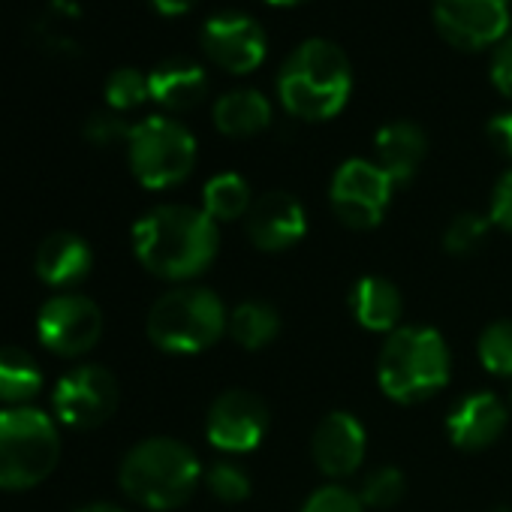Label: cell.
Returning a JSON list of instances; mask_svg holds the SVG:
<instances>
[{
    "label": "cell",
    "mask_w": 512,
    "mask_h": 512,
    "mask_svg": "<svg viewBox=\"0 0 512 512\" xmlns=\"http://www.w3.org/2000/svg\"><path fill=\"white\" fill-rule=\"evenodd\" d=\"M217 223L190 205H157L133 226L136 260L163 281H190L217 256Z\"/></svg>",
    "instance_id": "cell-1"
},
{
    "label": "cell",
    "mask_w": 512,
    "mask_h": 512,
    "mask_svg": "<svg viewBox=\"0 0 512 512\" xmlns=\"http://www.w3.org/2000/svg\"><path fill=\"white\" fill-rule=\"evenodd\" d=\"M353 91V70L347 55L329 40H305L278 73V97L293 118L329 121Z\"/></svg>",
    "instance_id": "cell-2"
},
{
    "label": "cell",
    "mask_w": 512,
    "mask_h": 512,
    "mask_svg": "<svg viewBox=\"0 0 512 512\" xmlns=\"http://www.w3.org/2000/svg\"><path fill=\"white\" fill-rule=\"evenodd\" d=\"M452 377V353L437 329L401 326L377 356V383L398 404H419L437 395Z\"/></svg>",
    "instance_id": "cell-3"
},
{
    "label": "cell",
    "mask_w": 512,
    "mask_h": 512,
    "mask_svg": "<svg viewBox=\"0 0 512 512\" xmlns=\"http://www.w3.org/2000/svg\"><path fill=\"white\" fill-rule=\"evenodd\" d=\"M199 479L202 467L196 452L172 437H148L136 443L118 470L124 494L157 512L187 503Z\"/></svg>",
    "instance_id": "cell-4"
},
{
    "label": "cell",
    "mask_w": 512,
    "mask_h": 512,
    "mask_svg": "<svg viewBox=\"0 0 512 512\" xmlns=\"http://www.w3.org/2000/svg\"><path fill=\"white\" fill-rule=\"evenodd\" d=\"M61 458V434L37 407L0 410V488L22 491L40 485Z\"/></svg>",
    "instance_id": "cell-5"
},
{
    "label": "cell",
    "mask_w": 512,
    "mask_h": 512,
    "mask_svg": "<svg viewBox=\"0 0 512 512\" xmlns=\"http://www.w3.org/2000/svg\"><path fill=\"white\" fill-rule=\"evenodd\" d=\"M229 326L223 302L205 287H178L148 311V338L154 347L178 356L202 353L220 341Z\"/></svg>",
    "instance_id": "cell-6"
},
{
    "label": "cell",
    "mask_w": 512,
    "mask_h": 512,
    "mask_svg": "<svg viewBox=\"0 0 512 512\" xmlns=\"http://www.w3.org/2000/svg\"><path fill=\"white\" fill-rule=\"evenodd\" d=\"M130 169L148 190H166L181 184L196 163V139L172 118L154 115L139 121L127 139Z\"/></svg>",
    "instance_id": "cell-7"
},
{
    "label": "cell",
    "mask_w": 512,
    "mask_h": 512,
    "mask_svg": "<svg viewBox=\"0 0 512 512\" xmlns=\"http://www.w3.org/2000/svg\"><path fill=\"white\" fill-rule=\"evenodd\" d=\"M392 190H395L392 178L374 160L353 157L338 166L329 187V202L344 226L374 229L392 202Z\"/></svg>",
    "instance_id": "cell-8"
},
{
    "label": "cell",
    "mask_w": 512,
    "mask_h": 512,
    "mask_svg": "<svg viewBox=\"0 0 512 512\" xmlns=\"http://www.w3.org/2000/svg\"><path fill=\"white\" fill-rule=\"evenodd\" d=\"M37 335L46 350L76 359L94 350L103 335V314L100 308L79 293L52 296L37 317Z\"/></svg>",
    "instance_id": "cell-9"
},
{
    "label": "cell",
    "mask_w": 512,
    "mask_h": 512,
    "mask_svg": "<svg viewBox=\"0 0 512 512\" xmlns=\"http://www.w3.org/2000/svg\"><path fill=\"white\" fill-rule=\"evenodd\" d=\"M52 404L64 425L97 428L118 410V380L103 365H79L58 380Z\"/></svg>",
    "instance_id": "cell-10"
},
{
    "label": "cell",
    "mask_w": 512,
    "mask_h": 512,
    "mask_svg": "<svg viewBox=\"0 0 512 512\" xmlns=\"http://www.w3.org/2000/svg\"><path fill=\"white\" fill-rule=\"evenodd\" d=\"M269 431V407L247 389H229L214 398L205 416L208 443L220 452L241 455L263 443Z\"/></svg>",
    "instance_id": "cell-11"
},
{
    "label": "cell",
    "mask_w": 512,
    "mask_h": 512,
    "mask_svg": "<svg viewBox=\"0 0 512 512\" xmlns=\"http://www.w3.org/2000/svg\"><path fill=\"white\" fill-rule=\"evenodd\" d=\"M509 13L503 0H434V25L440 37L464 52H479L506 40Z\"/></svg>",
    "instance_id": "cell-12"
},
{
    "label": "cell",
    "mask_w": 512,
    "mask_h": 512,
    "mask_svg": "<svg viewBox=\"0 0 512 512\" xmlns=\"http://www.w3.org/2000/svg\"><path fill=\"white\" fill-rule=\"evenodd\" d=\"M202 52L232 76L253 73L266 61L269 40L260 22L244 13H217L202 28Z\"/></svg>",
    "instance_id": "cell-13"
},
{
    "label": "cell",
    "mask_w": 512,
    "mask_h": 512,
    "mask_svg": "<svg viewBox=\"0 0 512 512\" xmlns=\"http://www.w3.org/2000/svg\"><path fill=\"white\" fill-rule=\"evenodd\" d=\"M308 232L305 205L284 190L260 196L247 211V238L256 250L281 253L296 247Z\"/></svg>",
    "instance_id": "cell-14"
},
{
    "label": "cell",
    "mask_w": 512,
    "mask_h": 512,
    "mask_svg": "<svg viewBox=\"0 0 512 512\" xmlns=\"http://www.w3.org/2000/svg\"><path fill=\"white\" fill-rule=\"evenodd\" d=\"M314 461L317 467L332 476V479H344L350 473H356L365 461L368 452V434L365 425L347 413V410H335L326 413L323 422L314 431Z\"/></svg>",
    "instance_id": "cell-15"
},
{
    "label": "cell",
    "mask_w": 512,
    "mask_h": 512,
    "mask_svg": "<svg viewBox=\"0 0 512 512\" xmlns=\"http://www.w3.org/2000/svg\"><path fill=\"white\" fill-rule=\"evenodd\" d=\"M506 407L491 392H470L464 395L446 416V434L455 449L479 452L497 443V437L506 428Z\"/></svg>",
    "instance_id": "cell-16"
},
{
    "label": "cell",
    "mask_w": 512,
    "mask_h": 512,
    "mask_svg": "<svg viewBox=\"0 0 512 512\" xmlns=\"http://www.w3.org/2000/svg\"><path fill=\"white\" fill-rule=\"evenodd\" d=\"M151 100L169 112H187L199 106L208 94L205 70L190 58H169L148 73Z\"/></svg>",
    "instance_id": "cell-17"
},
{
    "label": "cell",
    "mask_w": 512,
    "mask_h": 512,
    "mask_svg": "<svg viewBox=\"0 0 512 512\" xmlns=\"http://www.w3.org/2000/svg\"><path fill=\"white\" fill-rule=\"evenodd\" d=\"M94 253L76 232H52L37 250V275L49 287H73L88 278Z\"/></svg>",
    "instance_id": "cell-18"
},
{
    "label": "cell",
    "mask_w": 512,
    "mask_h": 512,
    "mask_svg": "<svg viewBox=\"0 0 512 512\" xmlns=\"http://www.w3.org/2000/svg\"><path fill=\"white\" fill-rule=\"evenodd\" d=\"M425 151H428L425 133L410 121L386 124L374 139V154H377L374 163L392 178V184H407L419 172Z\"/></svg>",
    "instance_id": "cell-19"
},
{
    "label": "cell",
    "mask_w": 512,
    "mask_h": 512,
    "mask_svg": "<svg viewBox=\"0 0 512 512\" xmlns=\"http://www.w3.org/2000/svg\"><path fill=\"white\" fill-rule=\"evenodd\" d=\"M350 311L356 323L368 332H395L401 314H404V299L398 287L386 278L368 275L362 278L353 293H350Z\"/></svg>",
    "instance_id": "cell-20"
},
{
    "label": "cell",
    "mask_w": 512,
    "mask_h": 512,
    "mask_svg": "<svg viewBox=\"0 0 512 512\" xmlns=\"http://www.w3.org/2000/svg\"><path fill=\"white\" fill-rule=\"evenodd\" d=\"M269 124H272V103L266 94L253 88L229 91L214 103V127L223 136H232V139L256 136Z\"/></svg>",
    "instance_id": "cell-21"
},
{
    "label": "cell",
    "mask_w": 512,
    "mask_h": 512,
    "mask_svg": "<svg viewBox=\"0 0 512 512\" xmlns=\"http://www.w3.org/2000/svg\"><path fill=\"white\" fill-rule=\"evenodd\" d=\"M43 389L37 359L22 347H0V404L25 407Z\"/></svg>",
    "instance_id": "cell-22"
},
{
    "label": "cell",
    "mask_w": 512,
    "mask_h": 512,
    "mask_svg": "<svg viewBox=\"0 0 512 512\" xmlns=\"http://www.w3.org/2000/svg\"><path fill=\"white\" fill-rule=\"evenodd\" d=\"M226 332L244 350H263L281 335V314L266 302H241L229 314Z\"/></svg>",
    "instance_id": "cell-23"
},
{
    "label": "cell",
    "mask_w": 512,
    "mask_h": 512,
    "mask_svg": "<svg viewBox=\"0 0 512 512\" xmlns=\"http://www.w3.org/2000/svg\"><path fill=\"white\" fill-rule=\"evenodd\" d=\"M202 211L217 223V220H238L241 214L250 211V187L241 175L235 172H220L214 175L205 190H202Z\"/></svg>",
    "instance_id": "cell-24"
},
{
    "label": "cell",
    "mask_w": 512,
    "mask_h": 512,
    "mask_svg": "<svg viewBox=\"0 0 512 512\" xmlns=\"http://www.w3.org/2000/svg\"><path fill=\"white\" fill-rule=\"evenodd\" d=\"M479 365L494 377H512V320L491 323L476 341Z\"/></svg>",
    "instance_id": "cell-25"
},
{
    "label": "cell",
    "mask_w": 512,
    "mask_h": 512,
    "mask_svg": "<svg viewBox=\"0 0 512 512\" xmlns=\"http://www.w3.org/2000/svg\"><path fill=\"white\" fill-rule=\"evenodd\" d=\"M404 491H407L404 473L398 467H389L386 464V467H377V470H371L365 476L359 497H362V503L368 509H392V506L401 503Z\"/></svg>",
    "instance_id": "cell-26"
},
{
    "label": "cell",
    "mask_w": 512,
    "mask_h": 512,
    "mask_svg": "<svg viewBox=\"0 0 512 512\" xmlns=\"http://www.w3.org/2000/svg\"><path fill=\"white\" fill-rule=\"evenodd\" d=\"M488 229H491V220L482 214H473V211L455 214L443 232V247L455 256H467L482 247V241L488 238Z\"/></svg>",
    "instance_id": "cell-27"
},
{
    "label": "cell",
    "mask_w": 512,
    "mask_h": 512,
    "mask_svg": "<svg viewBox=\"0 0 512 512\" xmlns=\"http://www.w3.org/2000/svg\"><path fill=\"white\" fill-rule=\"evenodd\" d=\"M151 97V88H148V76L133 70V67H121L109 76L106 82V103L115 109V112H127V109H136L142 106L145 100Z\"/></svg>",
    "instance_id": "cell-28"
},
{
    "label": "cell",
    "mask_w": 512,
    "mask_h": 512,
    "mask_svg": "<svg viewBox=\"0 0 512 512\" xmlns=\"http://www.w3.org/2000/svg\"><path fill=\"white\" fill-rule=\"evenodd\" d=\"M205 488L223 503H241L250 497V476L232 461H214L205 470Z\"/></svg>",
    "instance_id": "cell-29"
},
{
    "label": "cell",
    "mask_w": 512,
    "mask_h": 512,
    "mask_svg": "<svg viewBox=\"0 0 512 512\" xmlns=\"http://www.w3.org/2000/svg\"><path fill=\"white\" fill-rule=\"evenodd\" d=\"M67 22H73V19L61 16L49 7V13L43 19H37V25H34V40L52 55H76L79 46H76L73 34L67 31Z\"/></svg>",
    "instance_id": "cell-30"
},
{
    "label": "cell",
    "mask_w": 512,
    "mask_h": 512,
    "mask_svg": "<svg viewBox=\"0 0 512 512\" xmlns=\"http://www.w3.org/2000/svg\"><path fill=\"white\" fill-rule=\"evenodd\" d=\"M302 512H365V503L344 485H323L305 500Z\"/></svg>",
    "instance_id": "cell-31"
},
{
    "label": "cell",
    "mask_w": 512,
    "mask_h": 512,
    "mask_svg": "<svg viewBox=\"0 0 512 512\" xmlns=\"http://www.w3.org/2000/svg\"><path fill=\"white\" fill-rule=\"evenodd\" d=\"M130 124L118 115V112H97L88 118L85 124V139L106 148V145H118V142H127L130 139Z\"/></svg>",
    "instance_id": "cell-32"
},
{
    "label": "cell",
    "mask_w": 512,
    "mask_h": 512,
    "mask_svg": "<svg viewBox=\"0 0 512 512\" xmlns=\"http://www.w3.org/2000/svg\"><path fill=\"white\" fill-rule=\"evenodd\" d=\"M488 220L506 232H512V169L500 175V181L494 184V193H491V211H488Z\"/></svg>",
    "instance_id": "cell-33"
},
{
    "label": "cell",
    "mask_w": 512,
    "mask_h": 512,
    "mask_svg": "<svg viewBox=\"0 0 512 512\" xmlns=\"http://www.w3.org/2000/svg\"><path fill=\"white\" fill-rule=\"evenodd\" d=\"M491 82L503 97L512 100V37L500 40L491 55Z\"/></svg>",
    "instance_id": "cell-34"
},
{
    "label": "cell",
    "mask_w": 512,
    "mask_h": 512,
    "mask_svg": "<svg viewBox=\"0 0 512 512\" xmlns=\"http://www.w3.org/2000/svg\"><path fill=\"white\" fill-rule=\"evenodd\" d=\"M488 139L491 145L512 160V112H503V115H494L488 121Z\"/></svg>",
    "instance_id": "cell-35"
},
{
    "label": "cell",
    "mask_w": 512,
    "mask_h": 512,
    "mask_svg": "<svg viewBox=\"0 0 512 512\" xmlns=\"http://www.w3.org/2000/svg\"><path fill=\"white\" fill-rule=\"evenodd\" d=\"M151 4L163 16H184L196 7V0H151Z\"/></svg>",
    "instance_id": "cell-36"
},
{
    "label": "cell",
    "mask_w": 512,
    "mask_h": 512,
    "mask_svg": "<svg viewBox=\"0 0 512 512\" xmlns=\"http://www.w3.org/2000/svg\"><path fill=\"white\" fill-rule=\"evenodd\" d=\"M76 512H124V509L115 506V503H88V506H82Z\"/></svg>",
    "instance_id": "cell-37"
},
{
    "label": "cell",
    "mask_w": 512,
    "mask_h": 512,
    "mask_svg": "<svg viewBox=\"0 0 512 512\" xmlns=\"http://www.w3.org/2000/svg\"><path fill=\"white\" fill-rule=\"evenodd\" d=\"M269 4H275V7H299V4H305V0H269Z\"/></svg>",
    "instance_id": "cell-38"
}]
</instances>
